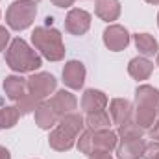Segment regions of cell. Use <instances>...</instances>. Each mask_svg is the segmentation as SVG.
I'll return each mask as SVG.
<instances>
[{
  "mask_svg": "<svg viewBox=\"0 0 159 159\" xmlns=\"http://www.w3.org/2000/svg\"><path fill=\"white\" fill-rule=\"evenodd\" d=\"M109 115H111V120H113L117 126H120V124L131 120L133 107H131V104H129L128 100H124V98H115V100H111V104H109Z\"/></svg>",
  "mask_w": 159,
  "mask_h": 159,
  "instance_id": "cell-13",
  "label": "cell"
},
{
  "mask_svg": "<svg viewBox=\"0 0 159 159\" xmlns=\"http://www.w3.org/2000/svg\"><path fill=\"white\" fill-rule=\"evenodd\" d=\"M19 117H20V113H19L17 107H13V106H6V107H2V109H0V128H2V129H9V128H13V126L17 124Z\"/></svg>",
  "mask_w": 159,
  "mask_h": 159,
  "instance_id": "cell-24",
  "label": "cell"
},
{
  "mask_svg": "<svg viewBox=\"0 0 159 159\" xmlns=\"http://www.w3.org/2000/svg\"><path fill=\"white\" fill-rule=\"evenodd\" d=\"M57 124H59V126H63L65 129H69L70 133H74V135L78 137L80 133L83 131L85 120H83V117H81L80 113H69V115L61 117V120H59Z\"/></svg>",
  "mask_w": 159,
  "mask_h": 159,
  "instance_id": "cell-21",
  "label": "cell"
},
{
  "mask_svg": "<svg viewBox=\"0 0 159 159\" xmlns=\"http://www.w3.org/2000/svg\"><path fill=\"white\" fill-rule=\"evenodd\" d=\"M57 115L54 113V109L50 107L48 102H41L39 107L35 109V124L39 126L41 129H50L57 124Z\"/></svg>",
  "mask_w": 159,
  "mask_h": 159,
  "instance_id": "cell-17",
  "label": "cell"
},
{
  "mask_svg": "<svg viewBox=\"0 0 159 159\" xmlns=\"http://www.w3.org/2000/svg\"><path fill=\"white\" fill-rule=\"evenodd\" d=\"M56 87H57V80L50 72H37L26 80V91L37 98L50 96L56 91Z\"/></svg>",
  "mask_w": 159,
  "mask_h": 159,
  "instance_id": "cell-5",
  "label": "cell"
},
{
  "mask_svg": "<svg viewBox=\"0 0 159 159\" xmlns=\"http://www.w3.org/2000/svg\"><path fill=\"white\" fill-rule=\"evenodd\" d=\"M0 129H2V128H0Z\"/></svg>",
  "mask_w": 159,
  "mask_h": 159,
  "instance_id": "cell-36",
  "label": "cell"
},
{
  "mask_svg": "<svg viewBox=\"0 0 159 159\" xmlns=\"http://www.w3.org/2000/svg\"><path fill=\"white\" fill-rule=\"evenodd\" d=\"M26 91V80L20 76H7L4 80V93L11 100H19Z\"/></svg>",
  "mask_w": 159,
  "mask_h": 159,
  "instance_id": "cell-19",
  "label": "cell"
},
{
  "mask_svg": "<svg viewBox=\"0 0 159 159\" xmlns=\"http://www.w3.org/2000/svg\"><path fill=\"white\" fill-rule=\"evenodd\" d=\"M157 67H159V52H157Z\"/></svg>",
  "mask_w": 159,
  "mask_h": 159,
  "instance_id": "cell-34",
  "label": "cell"
},
{
  "mask_svg": "<svg viewBox=\"0 0 159 159\" xmlns=\"http://www.w3.org/2000/svg\"><path fill=\"white\" fill-rule=\"evenodd\" d=\"M26 2H32V4H37V2H41V0H26Z\"/></svg>",
  "mask_w": 159,
  "mask_h": 159,
  "instance_id": "cell-33",
  "label": "cell"
},
{
  "mask_svg": "<svg viewBox=\"0 0 159 159\" xmlns=\"http://www.w3.org/2000/svg\"><path fill=\"white\" fill-rule=\"evenodd\" d=\"M146 143L144 139H120L117 144V157L119 159H141L144 154Z\"/></svg>",
  "mask_w": 159,
  "mask_h": 159,
  "instance_id": "cell-11",
  "label": "cell"
},
{
  "mask_svg": "<svg viewBox=\"0 0 159 159\" xmlns=\"http://www.w3.org/2000/svg\"><path fill=\"white\" fill-rule=\"evenodd\" d=\"M144 159H159V143H148L146 148H144V154H143Z\"/></svg>",
  "mask_w": 159,
  "mask_h": 159,
  "instance_id": "cell-26",
  "label": "cell"
},
{
  "mask_svg": "<svg viewBox=\"0 0 159 159\" xmlns=\"http://www.w3.org/2000/svg\"><path fill=\"white\" fill-rule=\"evenodd\" d=\"M107 106V96L98 91V89H87L81 96V109L85 113H93V111H102Z\"/></svg>",
  "mask_w": 159,
  "mask_h": 159,
  "instance_id": "cell-12",
  "label": "cell"
},
{
  "mask_svg": "<svg viewBox=\"0 0 159 159\" xmlns=\"http://www.w3.org/2000/svg\"><path fill=\"white\" fill-rule=\"evenodd\" d=\"M32 43L48 61H61L65 57V44L59 30L39 26L32 32Z\"/></svg>",
  "mask_w": 159,
  "mask_h": 159,
  "instance_id": "cell-3",
  "label": "cell"
},
{
  "mask_svg": "<svg viewBox=\"0 0 159 159\" xmlns=\"http://www.w3.org/2000/svg\"><path fill=\"white\" fill-rule=\"evenodd\" d=\"M159 117V89L139 85L135 91V122L148 129Z\"/></svg>",
  "mask_w": 159,
  "mask_h": 159,
  "instance_id": "cell-2",
  "label": "cell"
},
{
  "mask_svg": "<svg viewBox=\"0 0 159 159\" xmlns=\"http://www.w3.org/2000/svg\"><path fill=\"white\" fill-rule=\"evenodd\" d=\"M54 6H57V7H70L72 4H74V0H50Z\"/></svg>",
  "mask_w": 159,
  "mask_h": 159,
  "instance_id": "cell-30",
  "label": "cell"
},
{
  "mask_svg": "<svg viewBox=\"0 0 159 159\" xmlns=\"http://www.w3.org/2000/svg\"><path fill=\"white\" fill-rule=\"evenodd\" d=\"M85 74H87L85 67L78 59H72V61L65 63V67H63V81L70 89H81L85 83Z\"/></svg>",
  "mask_w": 159,
  "mask_h": 159,
  "instance_id": "cell-9",
  "label": "cell"
},
{
  "mask_svg": "<svg viewBox=\"0 0 159 159\" xmlns=\"http://www.w3.org/2000/svg\"><path fill=\"white\" fill-rule=\"evenodd\" d=\"M157 26H159V13H157Z\"/></svg>",
  "mask_w": 159,
  "mask_h": 159,
  "instance_id": "cell-35",
  "label": "cell"
},
{
  "mask_svg": "<svg viewBox=\"0 0 159 159\" xmlns=\"http://www.w3.org/2000/svg\"><path fill=\"white\" fill-rule=\"evenodd\" d=\"M104 44L111 52H120L129 44V34L124 26L120 24H111L104 30Z\"/></svg>",
  "mask_w": 159,
  "mask_h": 159,
  "instance_id": "cell-6",
  "label": "cell"
},
{
  "mask_svg": "<svg viewBox=\"0 0 159 159\" xmlns=\"http://www.w3.org/2000/svg\"><path fill=\"white\" fill-rule=\"evenodd\" d=\"M48 104H50V107L54 109V113L61 119V117H65V115H69V113H74V109H76V106H78V100H76V96L72 94V93H69V91H57L50 100H48Z\"/></svg>",
  "mask_w": 159,
  "mask_h": 159,
  "instance_id": "cell-8",
  "label": "cell"
},
{
  "mask_svg": "<svg viewBox=\"0 0 159 159\" xmlns=\"http://www.w3.org/2000/svg\"><path fill=\"white\" fill-rule=\"evenodd\" d=\"M35 15H37L35 4L26 2V0H17L6 11V22L11 30L22 32L32 26V22L35 20Z\"/></svg>",
  "mask_w": 159,
  "mask_h": 159,
  "instance_id": "cell-4",
  "label": "cell"
},
{
  "mask_svg": "<svg viewBox=\"0 0 159 159\" xmlns=\"http://www.w3.org/2000/svg\"><path fill=\"white\" fill-rule=\"evenodd\" d=\"M85 122L89 126V129L93 131H102V129H109L111 126V119L109 115L102 109V111H93V113H87Z\"/></svg>",
  "mask_w": 159,
  "mask_h": 159,
  "instance_id": "cell-20",
  "label": "cell"
},
{
  "mask_svg": "<svg viewBox=\"0 0 159 159\" xmlns=\"http://www.w3.org/2000/svg\"><path fill=\"white\" fill-rule=\"evenodd\" d=\"M41 98L30 94V93H24L19 100H17V109L20 115H30V113H35V109L39 107Z\"/></svg>",
  "mask_w": 159,
  "mask_h": 159,
  "instance_id": "cell-22",
  "label": "cell"
},
{
  "mask_svg": "<svg viewBox=\"0 0 159 159\" xmlns=\"http://www.w3.org/2000/svg\"><path fill=\"white\" fill-rule=\"evenodd\" d=\"M6 63L11 70L22 74V72H34L41 67V56L30 48V44L24 39L17 37L11 41L9 48L6 50Z\"/></svg>",
  "mask_w": 159,
  "mask_h": 159,
  "instance_id": "cell-1",
  "label": "cell"
},
{
  "mask_svg": "<svg viewBox=\"0 0 159 159\" xmlns=\"http://www.w3.org/2000/svg\"><path fill=\"white\" fill-rule=\"evenodd\" d=\"M117 144H119V135L115 131H111V129H102V131L93 133V148L94 150L111 152L113 148H117Z\"/></svg>",
  "mask_w": 159,
  "mask_h": 159,
  "instance_id": "cell-14",
  "label": "cell"
},
{
  "mask_svg": "<svg viewBox=\"0 0 159 159\" xmlns=\"http://www.w3.org/2000/svg\"><path fill=\"white\" fill-rule=\"evenodd\" d=\"M94 11L98 19L106 22H113L120 17V2L119 0H98Z\"/></svg>",
  "mask_w": 159,
  "mask_h": 159,
  "instance_id": "cell-16",
  "label": "cell"
},
{
  "mask_svg": "<svg viewBox=\"0 0 159 159\" xmlns=\"http://www.w3.org/2000/svg\"><path fill=\"white\" fill-rule=\"evenodd\" d=\"M48 144H50V148H54L57 152H69L76 144V135L57 124V128H54L48 137Z\"/></svg>",
  "mask_w": 159,
  "mask_h": 159,
  "instance_id": "cell-10",
  "label": "cell"
},
{
  "mask_svg": "<svg viewBox=\"0 0 159 159\" xmlns=\"http://www.w3.org/2000/svg\"><path fill=\"white\" fill-rule=\"evenodd\" d=\"M133 39H135V46H137V50H139L144 57L154 56V54H157L159 52L157 41H156L154 35H150V34H135Z\"/></svg>",
  "mask_w": 159,
  "mask_h": 159,
  "instance_id": "cell-18",
  "label": "cell"
},
{
  "mask_svg": "<svg viewBox=\"0 0 159 159\" xmlns=\"http://www.w3.org/2000/svg\"><path fill=\"white\" fill-rule=\"evenodd\" d=\"M148 129H150V131H148V133H150V139H156V141H159V117L156 119V122H154Z\"/></svg>",
  "mask_w": 159,
  "mask_h": 159,
  "instance_id": "cell-28",
  "label": "cell"
},
{
  "mask_svg": "<svg viewBox=\"0 0 159 159\" xmlns=\"http://www.w3.org/2000/svg\"><path fill=\"white\" fill-rule=\"evenodd\" d=\"M7 43H9V32L4 26H0V50H6Z\"/></svg>",
  "mask_w": 159,
  "mask_h": 159,
  "instance_id": "cell-27",
  "label": "cell"
},
{
  "mask_svg": "<svg viewBox=\"0 0 159 159\" xmlns=\"http://www.w3.org/2000/svg\"><path fill=\"white\" fill-rule=\"evenodd\" d=\"M146 2H148V4H154V6H156V4H159V0H146Z\"/></svg>",
  "mask_w": 159,
  "mask_h": 159,
  "instance_id": "cell-32",
  "label": "cell"
},
{
  "mask_svg": "<svg viewBox=\"0 0 159 159\" xmlns=\"http://www.w3.org/2000/svg\"><path fill=\"white\" fill-rule=\"evenodd\" d=\"M0 159H11V156H9V150H7L6 146H0Z\"/></svg>",
  "mask_w": 159,
  "mask_h": 159,
  "instance_id": "cell-31",
  "label": "cell"
},
{
  "mask_svg": "<svg viewBox=\"0 0 159 159\" xmlns=\"http://www.w3.org/2000/svg\"><path fill=\"white\" fill-rule=\"evenodd\" d=\"M93 129H87V131H81L80 133V139H78V150L81 154H93Z\"/></svg>",
  "mask_w": 159,
  "mask_h": 159,
  "instance_id": "cell-25",
  "label": "cell"
},
{
  "mask_svg": "<svg viewBox=\"0 0 159 159\" xmlns=\"http://www.w3.org/2000/svg\"><path fill=\"white\" fill-rule=\"evenodd\" d=\"M91 28V13L85 9H70L65 19V30L70 35H83Z\"/></svg>",
  "mask_w": 159,
  "mask_h": 159,
  "instance_id": "cell-7",
  "label": "cell"
},
{
  "mask_svg": "<svg viewBox=\"0 0 159 159\" xmlns=\"http://www.w3.org/2000/svg\"><path fill=\"white\" fill-rule=\"evenodd\" d=\"M128 72L133 80H148L154 72V63L146 57H133L128 65Z\"/></svg>",
  "mask_w": 159,
  "mask_h": 159,
  "instance_id": "cell-15",
  "label": "cell"
},
{
  "mask_svg": "<svg viewBox=\"0 0 159 159\" xmlns=\"http://www.w3.org/2000/svg\"><path fill=\"white\" fill-rule=\"evenodd\" d=\"M89 159H113L109 152H102V150H94L93 154H89Z\"/></svg>",
  "mask_w": 159,
  "mask_h": 159,
  "instance_id": "cell-29",
  "label": "cell"
},
{
  "mask_svg": "<svg viewBox=\"0 0 159 159\" xmlns=\"http://www.w3.org/2000/svg\"><path fill=\"white\" fill-rule=\"evenodd\" d=\"M143 133H144V128H141L133 120H128V122L120 124L119 131H117V135L120 139H143Z\"/></svg>",
  "mask_w": 159,
  "mask_h": 159,
  "instance_id": "cell-23",
  "label": "cell"
}]
</instances>
